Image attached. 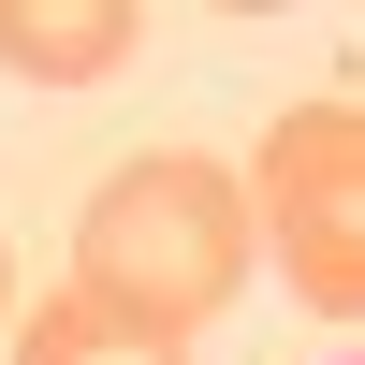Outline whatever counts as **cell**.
Wrapping results in <instances>:
<instances>
[{
  "label": "cell",
  "mask_w": 365,
  "mask_h": 365,
  "mask_svg": "<svg viewBox=\"0 0 365 365\" xmlns=\"http://www.w3.org/2000/svg\"><path fill=\"white\" fill-rule=\"evenodd\" d=\"M249 249H263L249 175L205 161V146H146V161H117L103 190H88V220H73V292H103L117 322H146V336L190 351L205 322L234 307Z\"/></svg>",
  "instance_id": "1"
},
{
  "label": "cell",
  "mask_w": 365,
  "mask_h": 365,
  "mask_svg": "<svg viewBox=\"0 0 365 365\" xmlns=\"http://www.w3.org/2000/svg\"><path fill=\"white\" fill-rule=\"evenodd\" d=\"M249 220L322 322H365V103H278L249 146Z\"/></svg>",
  "instance_id": "2"
},
{
  "label": "cell",
  "mask_w": 365,
  "mask_h": 365,
  "mask_svg": "<svg viewBox=\"0 0 365 365\" xmlns=\"http://www.w3.org/2000/svg\"><path fill=\"white\" fill-rule=\"evenodd\" d=\"M132 44H146L132 0H0V73L15 88H103Z\"/></svg>",
  "instance_id": "3"
},
{
  "label": "cell",
  "mask_w": 365,
  "mask_h": 365,
  "mask_svg": "<svg viewBox=\"0 0 365 365\" xmlns=\"http://www.w3.org/2000/svg\"><path fill=\"white\" fill-rule=\"evenodd\" d=\"M15 365H175V336H146V322H117L103 292H73V278H58L44 307L15 322Z\"/></svg>",
  "instance_id": "4"
},
{
  "label": "cell",
  "mask_w": 365,
  "mask_h": 365,
  "mask_svg": "<svg viewBox=\"0 0 365 365\" xmlns=\"http://www.w3.org/2000/svg\"><path fill=\"white\" fill-rule=\"evenodd\" d=\"M0 322H15V249H0Z\"/></svg>",
  "instance_id": "5"
}]
</instances>
